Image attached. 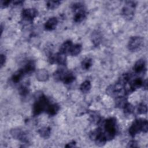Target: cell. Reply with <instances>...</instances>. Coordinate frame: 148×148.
<instances>
[{
  "mask_svg": "<svg viewBox=\"0 0 148 148\" xmlns=\"http://www.w3.org/2000/svg\"><path fill=\"white\" fill-rule=\"evenodd\" d=\"M91 41L95 46H98L102 39V34L101 32L96 30L93 31L91 36Z\"/></svg>",
  "mask_w": 148,
  "mask_h": 148,
  "instance_id": "14",
  "label": "cell"
},
{
  "mask_svg": "<svg viewBox=\"0 0 148 148\" xmlns=\"http://www.w3.org/2000/svg\"><path fill=\"white\" fill-rule=\"evenodd\" d=\"M38 11L34 8L24 9L21 12V18L23 20L32 22L38 16Z\"/></svg>",
  "mask_w": 148,
  "mask_h": 148,
  "instance_id": "7",
  "label": "cell"
},
{
  "mask_svg": "<svg viewBox=\"0 0 148 148\" xmlns=\"http://www.w3.org/2000/svg\"><path fill=\"white\" fill-rule=\"evenodd\" d=\"M127 102V98L125 96H121L116 98L115 100V106L119 108H123L124 106Z\"/></svg>",
  "mask_w": 148,
  "mask_h": 148,
  "instance_id": "21",
  "label": "cell"
},
{
  "mask_svg": "<svg viewBox=\"0 0 148 148\" xmlns=\"http://www.w3.org/2000/svg\"><path fill=\"white\" fill-rule=\"evenodd\" d=\"M136 111L137 113L139 114H145L147 113V106L144 103H139L136 108Z\"/></svg>",
  "mask_w": 148,
  "mask_h": 148,
  "instance_id": "27",
  "label": "cell"
},
{
  "mask_svg": "<svg viewBox=\"0 0 148 148\" xmlns=\"http://www.w3.org/2000/svg\"><path fill=\"white\" fill-rule=\"evenodd\" d=\"M49 105V101L47 98L44 95H40L33 105L32 112L34 116H38L43 111H46Z\"/></svg>",
  "mask_w": 148,
  "mask_h": 148,
  "instance_id": "3",
  "label": "cell"
},
{
  "mask_svg": "<svg viewBox=\"0 0 148 148\" xmlns=\"http://www.w3.org/2000/svg\"><path fill=\"white\" fill-rule=\"evenodd\" d=\"M18 91H19L20 94L23 96H25L26 95H27L28 94V92H29L28 88L25 85L21 86L19 88Z\"/></svg>",
  "mask_w": 148,
  "mask_h": 148,
  "instance_id": "28",
  "label": "cell"
},
{
  "mask_svg": "<svg viewBox=\"0 0 148 148\" xmlns=\"http://www.w3.org/2000/svg\"><path fill=\"white\" fill-rule=\"evenodd\" d=\"M127 147H138V142L135 140H131L127 143Z\"/></svg>",
  "mask_w": 148,
  "mask_h": 148,
  "instance_id": "29",
  "label": "cell"
},
{
  "mask_svg": "<svg viewBox=\"0 0 148 148\" xmlns=\"http://www.w3.org/2000/svg\"><path fill=\"white\" fill-rule=\"evenodd\" d=\"M10 2V1H1V8H5L8 7Z\"/></svg>",
  "mask_w": 148,
  "mask_h": 148,
  "instance_id": "30",
  "label": "cell"
},
{
  "mask_svg": "<svg viewBox=\"0 0 148 148\" xmlns=\"http://www.w3.org/2000/svg\"><path fill=\"white\" fill-rule=\"evenodd\" d=\"M91 85L90 82L87 80L83 82L81 84L80 86V90L82 92L87 93L90 91V90L91 89Z\"/></svg>",
  "mask_w": 148,
  "mask_h": 148,
  "instance_id": "22",
  "label": "cell"
},
{
  "mask_svg": "<svg viewBox=\"0 0 148 148\" xmlns=\"http://www.w3.org/2000/svg\"><path fill=\"white\" fill-rule=\"evenodd\" d=\"M49 77L47 71L45 69H40L38 70L36 74V79L40 82H46L48 80Z\"/></svg>",
  "mask_w": 148,
  "mask_h": 148,
  "instance_id": "12",
  "label": "cell"
},
{
  "mask_svg": "<svg viewBox=\"0 0 148 148\" xmlns=\"http://www.w3.org/2000/svg\"><path fill=\"white\" fill-rule=\"evenodd\" d=\"M72 10L75 12L73 16V20L76 23L82 21L86 17L87 13L84 8V5L80 2L74 3L72 6Z\"/></svg>",
  "mask_w": 148,
  "mask_h": 148,
  "instance_id": "4",
  "label": "cell"
},
{
  "mask_svg": "<svg viewBox=\"0 0 148 148\" xmlns=\"http://www.w3.org/2000/svg\"><path fill=\"white\" fill-rule=\"evenodd\" d=\"M6 62V56L4 54H1L0 56V65H1V68H2L4 64H5Z\"/></svg>",
  "mask_w": 148,
  "mask_h": 148,
  "instance_id": "31",
  "label": "cell"
},
{
  "mask_svg": "<svg viewBox=\"0 0 148 148\" xmlns=\"http://www.w3.org/2000/svg\"><path fill=\"white\" fill-rule=\"evenodd\" d=\"M38 132L40 137L44 139H48L50 136L51 129L49 127H43L39 129Z\"/></svg>",
  "mask_w": 148,
  "mask_h": 148,
  "instance_id": "17",
  "label": "cell"
},
{
  "mask_svg": "<svg viewBox=\"0 0 148 148\" xmlns=\"http://www.w3.org/2000/svg\"><path fill=\"white\" fill-rule=\"evenodd\" d=\"M123 109L124 110V113L125 115H130L133 113L135 110L134 106L128 102H127L125 103Z\"/></svg>",
  "mask_w": 148,
  "mask_h": 148,
  "instance_id": "23",
  "label": "cell"
},
{
  "mask_svg": "<svg viewBox=\"0 0 148 148\" xmlns=\"http://www.w3.org/2000/svg\"><path fill=\"white\" fill-rule=\"evenodd\" d=\"M75 79V77L74 75L70 72H68L65 76L64 77L62 82L65 84H70L72 83Z\"/></svg>",
  "mask_w": 148,
  "mask_h": 148,
  "instance_id": "26",
  "label": "cell"
},
{
  "mask_svg": "<svg viewBox=\"0 0 148 148\" xmlns=\"http://www.w3.org/2000/svg\"><path fill=\"white\" fill-rule=\"evenodd\" d=\"M35 62L33 61H29L21 69L23 71L25 75H26V74H28L33 72L35 71Z\"/></svg>",
  "mask_w": 148,
  "mask_h": 148,
  "instance_id": "16",
  "label": "cell"
},
{
  "mask_svg": "<svg viewBox=\"0 0 148 148\" xmlns=\"http://www.w3.org/2000/svg\"><path fill=\"white\" fill-rule=\"evenodd\" d=\"M143 88L146 90L147 88V80H145V81H143Z\"/></svg>",
  "mask_w": 148,
  "mask_h": 148,
  "instance_id": "33",
  "label": "cell"
},
{
  "mask_svg": "<svg viewBox=\"0 0 148 148\" xmlns=\"http://www.w3.org/2000/svg\"><path fill=\"white\" fill-rule=\"evenodd\" d=\"M59 109H60V106L58 104L53 103V104H50L49 105L46 112H47V113L49 116H53L58 113Z\"/></svg>",
  "mask_w": 148,
  "mask_h": 148,
  "instance_id": "15",
  "label": "cell"
},
{
  "mask_svg": "<svg viewBox=\"0 0 148 148\" xmlns=\"http://www.w3.org/2000/svg\"><path fill=\"white\" fill-rule=\"evenodd\" d=\"M10 134L13 138L18 139L23 143H27L28 142V138L27 133L19 128L12 129L10 130Z\"/></svg>",
  "mask_w": 148,
  "mask_h": 148,
  "instance_id": "9",
  "label": "cell"
},
{
  "mask_svg": "<svg viewBox=\"0 0 148 148\" xmlns=\"http://www.w3.org/2000/svg\"><path fill=\"white\" fill-rule=\"evenodd\" d=\"M144 45V39L141 36H131L128 41V49L131 51H136L142 48Z\"/></svg>",
  "mask_w": 148,
  "mask_h": 148,
  "instance_id": "6",
  "label": "cell"
},
{
  "mask_svg": "<svg viewBox=\"0 0 148 148\" xmlns=\"http://www.w3.org/2000/svg\"><path fill=\"white\" fill-rule=\"evenodd\" d=\"M134 71L136 73H140L146 69V62L144 59L138 60L134 65Z\"/></svg>",
  "mask_w": 148,
  "mask_h": 148,
  "instance_id": "10",
  "label": "cell"
},
{
  "mask_svg": "<svg viewBox=\"0 0 148 148\" xmlns=\"http://www.w3.org/2000/svg\"><path fill=\"white\" fill-rule=\"evenodd\" d=\"M136 2L135 1H127L125 5L122 9L121 14L124 18L131 20L133 18L136 8Z\"/></svg>",
  "mask_w": 148,
  "mask_h": 148,
  "instance_id": "5",
  "label": "cell"
},
{
  "mask_svg": "<svg viewBox=\"0 0 148 148\" xmlns=\"http://www.w3.org/2000/svg\"><path fill=\"white\" fill-rule=\"evenodd\" d=\"M82 48V46L80 44L77 43V44L73 45L70 49L69 54L71 56H76L78 55L81 52Z\"/></svg>",
  "mask_w": 148,
  "mask_h": 148,
  "instance_id": "20",
  "label": "cell"
},
{
  "mask_svg": "<svg viewBox=\"0 0 148 148\" xmlns=\"http://www.w3.org/2000/svg\"><path fill=\"white\" fill-rule=\"evenodd\" d=\"M102 124L103 125L105 130L103 133L107 141L112 140L117 132L116 119L114 117H110L105 120Z\"/></svg>",
  "mask_w": 148,
  "mask_h": 148,
  "instance_id": "1",
  "label": "cell"
},
{
  "mask_svg": "<svg viewBox=\"0 0 148 148\" xmlns=\"http://www.w3.org/2000/svg\"><path fill=\"white\" fill-rule=\"evenodd\" d=\"M49 61L50 64H58L61 65H65L66 63V55L60 52L51 54L49 57Z\"/></svg>",
  "mask_w": 148,
  "mask_h": 148,
  "instance_id": "8",
  "label": "cell"
},
{
  "mask_svg": "<svg viewBox=\"0 0 148 148\" xmlns=\"http://www.w3.org/2000/svg\"><path fill=\"white\" fill-rule=\"evenodd\" d=\"M76 145V142L75 141H72L69 143H68L67 145H66L65 146V147H73L74 146H75Z\"/></svg>",
  "mask_w": 148,
  "mask_h": 148,
  "instance_id": "32",
  "label": "cell"
},
{
  "mask_svg": "<svg viewBox=\"0 0 148 148\" xmlns=\"http://www.w3.org/2000/svg\"><path fill=\"white\" fill-rule=\"evenodd\" d=\"M24 75H25V73H24L23 71L22 70V69H20L13 75L12 77V80L13 83H17L22 79V78L24 77Z\"/></svg>",
  "mask_w": 148,
  "mask_h": 148,
  "instance_id": "19",
  "label": "cell"
},
{
  "mask_svg": "<svg viewBox=\"0 0 148 148\" xmlns=\"http://www.w3.org/2000/svg\"><path fill=\"white\" fill-rule=\"evenodd\" d=\"M67 72V71H65L62 69H58L53 73V77L56 80L62 81Z\"/></svg>",
  "mask_w": 148,
  "mask_h": 148,
  "instance_id": "18",
  "label": "cell"
},
{
  "mask_svg": "<svg viewBox=\"0 0 148 148\" xmlns=\"http://www.w3.org/2000/svg\"><path fill=\"white\" fill-rule=\"evenodd\" d=\"M72 45H73L72 42L71 40H66L60 46L59 52L65 55L67 54H69L70 49L72 46Z\"/></svg>",
  "mask_w": 148,
  "mask_h": 148,
  "instance_id": "13",
  "label": "cell"
},
{
  "mask_svg": "<svg viewBox=\"0 0 148 148\" xmlns=\"http://www.w3.org/2000/svg\"><path fill=\"white\" fill-rule=\"evenodd\" d=\"M148 131V123L146 119H135L129 128L128 132L130 135L132 137H135V135L140 132L146 133Z\"/></svg>",
  "mask_w": 148,
  "mask_h": 148,
  "instance_id": "2",
  "label": "cell"
},
{
  "mask_svg": "<svg viewBox=\"0 0 148 148\" xmlns=\"http://www.w3.org/2000/svg\"><path fill=\"white\" fill-rule=\"evenodd\" d=\"M61 4L60 1H49L46 2V6L50 10H54L58 8Z\"/></svg>",
  "mask_w": 148,
  "mask_h": 148,
  "instance_id": "25",
  "label": "cell"
},
{
  "mask_svg": "<svg viewBox=\"0 0 148 148\" xmlns=\"http://www.w3.org/2000/svg\"><path fill=\"white\" fill-rule=\"evenodd\" d=\"M92 65V59L90 58H86L82 61L81 63L82 68L84 70H88L91 66Z\"/></svg>",
  "mask_w": 148,
  "mask_h": 148,
  "instance_id": "24",
  "label": "cell"
},
{
  "mask_svg": "<svg viewBox=\"0 0 148 148\" xmlns=\"http://www.w3.org/2000/svg\"><path fill=\"white\" fill-rule=\"evenodd\" d=\"M58 24V20L56 17L49 18L45 24V28L47 31L54 30Z\"/></svg>",
  "mask_w": 148,
  "mask_h": 148,
  "instance_id": "11",
  "label": "cell"
}]
</instances>
